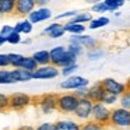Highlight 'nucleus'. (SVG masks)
<instances>
[{
    "instance_id": "423d86ee",
    "label": "nucleus",
    "mask_w": 130,
    "mask_h": 130,
    "mask_svg": "<svg viewBox=\"0 0 130 130\" xmlns=\"http://www.w3.org/2000/svg\"><path fill=\"white\" fill-rule=\"evenodd\" d=\"M92 106L94 102L90 98L84 96V98H80L78 105H77L76 110H74V116H76L78 120H90L91 119V113H92Z\"/></svg>"
},
{
    "instance_id": "a19ab883",
    "label": "nucleus",
    "mask_w": 130,
    "mask_h": 130,
    "mask_svg": "<svg viewBox=\"0 0 130 130\" xmlns=\"http://www.w3.org/2000/svg\"><path fill=\"white\" fill-rule=\"evenodd\" d=\"M13 31H14V27H11V25H3L2 28H0V35H3V37L6 38L7 35H10Z\"/></svg>"
},
{
    "instance_id": "5701e85b",
    "label": "nucleus",
    "mask_w": 130,
    "mask_h": 130,
    "mask_svg": "<svg viewBox=\"0 0 130 130\" xmlns=\"http://www.w3.org/2000/svg\"><path fill=\"white\" fill-rule=\"evenodd\" d=\"M80 130H106V126L92 120V119H90V120H85L81 124V129Z\"/></svg>"
},
{
    "instance_id": "9d476101",
    "label": "nucleus",
    "mask_w": 130,
    "mask_h": 130,
    "mask_svg": "<svg viewBox=\"0 0 130 130\" xmlns=\"http://www.w3.org/2000/svg\"><path fill=\"white\" fill-rule=\"evenodd\" d=\"M37 9L35 0H15V15L28 17L29 13Z\"/></svg>"
},
{
    "instance_id": "79ce46f5",
    "label": "nucleus",
    "mask_w": 130,
    "mask_h": 130,
    "mask_svg": "<svg viewBox=\"0 0 130 130\" xmlns=\"http://www.w3.org/2000/svg\"><path fill=\"white\" fill-rule=\"evenodd\" d=\"M87 91H88V87H81V88L74 91V94H76L78 98H84V96H87Z\"/></svg>"
},
{
    "instance_id": "7ed1b4c3",
    "label": "nucleus",
    "mask_w": 130,
    "mask_h": 130,
    "mask_svg": "<svg viewBox=\"0 0 130 130\" xmlns=\"http://www.w3.org/2000/svg\"><path fill=\"white\" fill-rule=\"evenodd\" d=\"M32 104L37 105L42 113L48 115V113L57 110V95L56 94H45L41 96H34Z\"/></svg>"
},
{
    "instance_id": "39448f33",
    "label": "nucleus",
    "mask_w": 130,
    "mask_h": 130,
    "mask_svg": "<svg viewBox=\"0 0 130 130\" xmlns=\"http://www.w3.org/2000/svg\"><path fill=\"white\" fill-rule=\"evenodd\" d=\"M91 119L101 124L108 126L110 119V109L108 105L102 104V102H94L92 106V113H91Z\"/></svg>"
},
{
    "instance_id": "0eeeda50",
    "label": "nucleus",
    "mask_w": 130,
    "mask_h": 130,
    "mask_svg": "<svg viewBox=\"0 0 130 130\" xmlns=\"http://www.w3.org/2000/svg\"><path fill=\"white\" fill-rule=\"evenodd\" d=\"M59 74H60V67L51 63V64L39 66L32 73V78L34 80H51V78H56Z\"/></svg>"
},
{
    "instance_id": "1a4fd4ad",
    "label": "nucleus",
    "mask_w": 130,
    "mask_h": 130,
    "mask_svg": "<svg viewBox=\"0 0 130 130\" xmlns=\"http://www.w3.org/2000/svg\"><path fill=\"white\" fill-rule=\"evenodd\" d=\"M101 84L104 85V88H105L106 92L115 94V95H118V96H120L122 94L127 90L126 83H120V81H118V80L112 78V77H106V78H104L101 81Z\"/></svg>"
},
{
    "instance_id": "c756f323",
    "label": "nucleus",
    "mask_w": 130,
    "mask_h": 130,
    "mask_svg": "<svg viewBox=\"0 0 130 130\" xmlns=\"http://www.w3.org/2000/svg\"><path fill=\"white\" fill-rule=\"evenodd\" d=\"M119 106L126 108L130 110V88H127L120 96H119Z\"/></svg>"
},
{
    "instance_id": "473e14b6",
    "label": "nucleus",
    "mask_w": 130,
    "mask_h": 130,
    "mask_svg": "<svg viewBox=\"0 0 130 130\" xmlns=\"http://www.w3.org/2000/svg\"><path fill=\"white\" fill-rule=\"evenodd\" d=\"M67 51L71 52V53H74L77 57H78L80 55L83 53V51H84V46H83L81 43H78V42H69Z\"/></svg>"
},
{
    "instance_id": "58836bf2",
    "label": "nucleus",
    "mask_w": 130,
    "mask_h": 130,
    "mask_svg": "<svg viewBox=\"0 0 130 130\" xmlns=\"http://www.w3.org/2000/svg\"><path fill=\"white\" fill-rule=\"evenodd\" d=\"M78 11H76V10H71V11H64V13H62V14H57L56 15V20L57 21H60V20H63V18H73L74 15L77 14Z\"/></svg>"
},
{
    "instance_id": "dca6fc26",
    "label": "nucleus",
    "mask_w": 130,
    "mask_h": 130,
    "mask_svg": "<svg viewBox=\"0 0 130 130\" xmlns=\"http://www.w3.org/2000/svg\"><path fill=\"white\" fill-rule=\"evenodd\" d=\"M63 27H64V31L71 35H81L85 32V24L76 23L73 20H69L66 24H63Z\"/></svg>"
},
{
    "instance_id": "aec40b11",
    "label": "nucleus",
    "mask_w": 130,
    "mask_h": 130,
    "mask_svg": "<svg viewBox=\"0 0 130 130\" xmlns=\"http://www.w3.org/2000/svg\"><path fill=\"white\" fill-rule=\"evenodd\" d=\"M37 63L39 66H45V64H51V55H49V51L46 49H42V51H37L34 55H32Z\"/></svg>"
},
{
    "instance_id": "f704fd0d",
    "label": "nucleus",
    "mask_w": 130,
    "mask_h": 130,
    "mask_svg": "<svg viewBox=\"0 0 130 130\" xmlns=\"http://www.w3.org/2000/svg\"><path fill=\"white\" fill-rule=\"evenodd\" d=\"M10 109V95L0 92V112H6Z\"/></svg>"
},
{
    "instance_id": "c03bdc74",
    "label": "nucleus",
    "mask_w": 130,
    "mask_h": 130,
    "mask_svg": "<svg viewBox=\"0 0 130 130\" xmlns=\"http://www.w3.org/2000/svg\"><path fill=\"white\" fill-rule=\"evenodd\" d=\"M85 3H88V4H96V3H101V2H104V0H84Z\"/></svg>"
},
{
    "instance_id": "c9c22d12",
    "label": "nucleus",
    "mask_w": 130,
    "mask_h": 130,
    "mask_svg": "<svg viewBox=\"0 0 130 130\" xmlns=\"http://www.w3.org/2000/svg\"><path fill=\"white\" fill-rule=\"evenodd\" d=\"M118 101H119V96L118 95L110 94V92H106V94H105V96H104V99H102V104L110 106V105H115Z\"/></svg>"
},
{
    "instance_id": "ea45409f",
    "label": "nucleus",
    "mask_w": 130,
    "mask_h": 130,
    "mask_svg": "<svg viewBox=\"0 0 130 130\" xmlns=\"http://www.w3.org/2000/svg\"><path fill=\"white\" fill-rule=\"evenodd\" d=\"M10 66V60H9V53H0V69H6Z\"/></svg>"
},
{
    "instance_id": "f03ea898",
    "label": "nucleus",
    "mask_w": 130,
    "mask_h": 130,
    "mask_svg": "<svg viewBox=\"0 0 130 130\" xmlns=\"http://www.w3.org/2000/svg\"><path fill=\"white\" fill-rule=\"evenodd\" d=\"M80 98L74 92H66L57 95V110L60 113H74L77 105H78Z\"/></svg>"
},
{
    "instance_id": "72a5a7b5",
    "label": "nucleus",
    "mask_w": 130,
    "mask_h": 130,
    "mask_svg": "<svg viewBox=\"0 0 130 130\" xmlns=\"http://www.w3.org/2000/svg\"><path fill=\"white\" fill-rule=\"evenodd\" d=\"M6 41H7V43H11V45H18V43L23 42V39H21V34L17 32V31H13L10 35H7Z\"/></svg>"
},
{
    "instance_id": "ddd939ff",
    "label": "nucleus",
    "mask_w": 130,
    "mask_h": 130,
    "mask_svg": "<svg viewBox=\"0 0 130 130\" xmlns=\"http://www.w3.org/2000/svg\"><path fill=\"white\" fill-rule=\"evenodd\" d=\"M43 34L48 35L49 38H52V39H57V38H62L63 35L66 34L64 31V27H63V24L60 23H52L51 25H48L45 29H43Z\"/></svg>"
},
{
    "instance_id": "412c9836",
    "label": "nucleus",
    "mask_w": 130,
    "mask_h": 130,
    "mask_svg": "<svg viewBox=\"0 0 130 130\" xmlns=\"http://www.w3.org/2000/svg\"><path fill=\"white\" fill-rule=\"evenodd\" d=\"M32 29H34V24L31 23V21L27 18V20H23L20 21V23H17L14 25V31L20 32V34H31Z\"/></svg>"
},
{
    "instance_id": "37998d69",
    "label": "nucleus",
    "mask_w": 130,
    "mask_h": 130,
    "mask_svg": "<svg viewBox=\"0 0 130 130\" xmlns=\"http://www.w3.org/2000/svg\"><path fill=\"white\" fill-rule=\"evenodd\" d=\"M37 7H45L48 3H51V0H35Z\"/></svg>"
},
{
    "instance_id": "c85d7f7f",
    "label": "nucleus",
    "mask_w": 130,
    "mask_h": 130,
    "mask_svg": "<svg viewBox=\"0 0 130 130\" xmlns=\"http://www.w3.org/2000/svg\"><path fill=\"white\" fill-rule=\"evenodd\" d=\"M104 55H105L104 49H101V48H94V49H90V51H88L87 57L91 60V62H95V60H99V59H101Z\"/></svg>"
},
{
    "instance_id": "603ef678",
    "label": "nucleus",
    "mask_w": 130,
    "mask_h": 130,
    "mask_svg": "<svg viewBox=\"0 0 130 130\" xmlns=\"http://www.w3.org/2000/svg\"><path fill=\"white\" fill-rule=\"evenodd\" d=\"M2 17H3V14H2V11H0V18H2Z\"/></svg>"
},
{
    "instance_id": "2f4dec72",
    "label": "nucleus",
    "mask_w": 130,
    "mask_h": 130,
    "mask_svg": "<svg viewBox=\"0 0 130 130\" xmlns=\"http://www.w3.org/2000/svg\"><path fill=\"white\" fill-rule=\"evenodd\" d=\"M0 84H14L11 70H0Z\"/></svg>"
},
{
    "instance_id": "a211bd4d",
    "label": "nucleus",
    "mask_w": 130,
    "mask_h": 130,
    "mask_svg": "<svg viewBox=\"0 0 130 130\" xmlns=\"http://www.w3.org/2000/svg\"><path fill=\"white\" fill-rule=\"evenodd\" d=\"M56 130H80L81 124L76 120H70V119H60V120L55 122Z\"/></svg>"
},
{
    "instance_id": "393cba45",
    "label": "nucleus",
    "mask_w": 130,
    "mask_h": 130,
    "mask_svg": "<svg viewBox=\"0 0 130 130\" xmlns=\"http://www.w3.org/2000/svg\"><path fill=\"white\" fill-rule=\"evenodd\" d=\"M39 67V64L37 63V60L34 59L32 56H25L24 57V62H23V69H25V70L31 71V73H34L37 69Z\"/></svg>"
},
{
    "instance_id": "3c124183",
    "label": "nucleus",
    "mask_w": 130,
    "mask_h": 130,
    "mask_svg": "<svg viewBox=\"0 0 130 130\" xmlns=\"http://www.w3.org/2000/svg\"><path fill=\"white\" fill-rule=\"evenodd\" d=\"M127 41H129V43H130V34H129V37H127Z\"/></svg>"
},
{
    "instance_id": "09e8293b",
    "label": "nucleus",
    "mask_w": 130,
    "mask_h": 130,
    "mask_svg": "<svg viewBox=\"0 0 130 130\" xmlns=\"http://www.w3.org/2000/svg\"><path fill=\"white\" fill-rule=\"evenodd\" d=\"M126 85H127V88H130V77L127 78V81H126Z\"/></svg>"
},
{
    "instance_id": "49530a36",
    "label": "nucleus",
    "mask_w": 130,
    "mask_h": 130,
    "mask_svg": "<svg viewBox=\"0 0 130 130\" xmlns=\"http://www.w3.org/2000/svg\"><path fill=\"white\" fill-rule=\"evenodd\" d=\"M6 42H7V41H6V38H4L3 35H0V46H2V45H4Z\"/></svg>"
},
{
    "instance_id": "9b49d317",
    "label": "nucleus",
    "mask_w": 130,
    "mask_h": 130,
    "mask_svg": "<svg viewBox=\"0 0 130 130\" xmlns=\"http://www.w3.org/2000/svg\"><path fill=\"white\" fill-rule=\"evenodd\" d=\"M51 17H52V10L45 6V7H37L32 13H29L28 20L31 21L32 24H38V23L49 20Z\"/></svg>"
},
{
    "instance_id": "7c9ffc66",
    "label": "nucleus",
    "mask_w": 130,
    "mask_h": 130,
    "mask_svg": "<svg viewBox=\"0 0 130 130\" xmlns=\"http://www.w3.org/2000/svg\"><path fill=\"white\" fill-rule=\"evenodd\" d=\"M77 69H78V64H77V63L69 64V66H63V67H60V74L64 76V77H70L77 71Z\"/></svg>"
},
{
    "instance_id": "6e6552de",
    "label": "nucleus",
    "mask_w": 130,
    "mask_h": 130,
    "mask_svg": "<svg viewBox=\"0 0 130 130\" xmlns=\"http://www.w3.org/2000/svg\"><path fill=\"white\" fill-rule=\"evenodd\" d=\"M90 81H88L85 77L81 76H70V77H66L64 81L60 83V88L63 90H69V91H76L81 87H88Z\"/></svg>"
},
{
    "instance_id": "20e7f679",
    "label": "nucleus",
    "mask_w": 130,
    "mask_h": 130,
    "mask_svg": "<svg viewBox=\"0 0 130 130\" xmlns=\"http://www.w3.org/2000/svg\"><path fill=\"white\" fill-rule=\"evenodd\" d=\"M32 101H34V96L28 95V94L14 92L10 95V109L15 110V112H21L27 106L32 105Z\"/></svg>"
},
{
    "instance_id": "864d4df0",
    "label": "nucleus",
    "mask_w": 130,
    "mask_h": 130,
    "mask_svg": "<svg viewBox=\"0 0 130 130\" xmlns=\"http://www.w3.org/2000/svg\"><path fill=\"white\" fill-rule=\"evenodd\" d=\"M3 130H11V129H3Z\"/></svg>"
},
{
    "instance_id": "f8f14e48",
    "label": "nucleus",
    "mask_w": 130,
    "mask_h": 130,
    "mask_svg": "<svg viewBox=\"0 0 130 130\" xmlns=\"http://www.w3.org/2000/svg\"><path fill=\"white\" fill-rule=\"evenodd\" d=\"M105 94H106V91H105L104 85L101 83H96V84H92L88 87L87 98H90L92 102H102Z\"/></svg>"
},
{
    "instance_id": "a878e982",
    "label": "nucleus",
    "mask_w": 130,
    "mask_h": 130,
    "mask_svg": "<svg viewBox=\"0 0 130 130\" xmlns=\"http://www.w3.org/2000/svg\"><path fill=\"white\" fill-rule=\"evenodd\" d=\"M104 3H105V6H106V9H108V11H118L120 7H123L124 6V0H104Z\"/></svg>"
},
{
    "instance_id": "4468645a",
    "label": "nucleus",
    "mask_w": 130,
    "mask_h": 130,
    "mask_svg": "<svg viewBox=\"0 0 130 130\" xmlns=\"http://www.w3.org/2000/svg\"><path fill=\"white\" fill-rule=\"evenodd\" d=\"M70 42H78L81 43L84 48L87 49H94L96 48V39L91 35H87V34H81V35H73L70 38Z\"/></svg>"
},
{
    "instance_id": "4c0bfd02",
    "label": "nucleus",
    "mask_w": 130,
    "mask_h": 130,
    "mask_svg": "<svg viewBox=\"0 0 130 130\" xmlns=\"http://www.w3.org/2000/svg\"><path fill=\"white\" fill-rule=\"evenodd\" d=\"M35 130H56V126L52 122H43L38 127H35Z\"/></svg>"
},
{
    "instance_id": "8fccbe9b",
    "label": "nucleus",
    "mask_w": 130,
    "mask_h": 130,
    "mask_svg": "<svg viewBox=\"0 0 130 130\" xmlns=\"http://www.w3.org/2000/svg\"><path fill=\"white\" fill-rule=\"evenodd\" d=\"M120 14H122L120 11H115V17H120Z\"/></svg>"
},
{
    "instance_id": "de8ad7c7",
    "label": "nucleus",
    "mask_w": 130,
    "mask_h": 130,
    "mask_svg": "<svg viewBox=\"0 0 130 130\" xmlns=\"http://www.w3.org/2000/svg\"><path fill=\"white\" fill-rule=\"evenodd\" d=\"M23 43H27V45H28V43H31V39H29V38H28V39H24Z\"/></svg>"
},
{
    "instance_id": "f3484780",
    "label": "nucleus",
    "mask_w": 130,
    "mask_h": 130,
    "mask_svg": "<svg viewBox=\"0 0 130 130\" xmlns=\"http://www.w3.org/2000/svg\"><path fill=\"white\" fill-rule=\"evenodd\" d=\"M66 52H67V48H66V46H62V45L52 48L51 51H49V55H51V63L59 67L60 60H62L63 55H64Z\"/></svg>"
},
{
    "instance_id": "cd10ccee",
    "label": "nucleus",
    "mask_w": 130,
    "mask_h": 130,
    "mask_svg": "<svg viewBox=\"0 0 130 130\" xmlns=\"http://www.w3.org/2000/svg\"><path fill=\"white\" fill-rule=\"evenodd\" d=\"M71 20L76 21V23H80V24H88L91 20H92V15H91L90 13H87V11H83V13L78 11Z\"/></svg>"
},
{
    "instance_id": "6ab92c4d",
    "label": "nucleus",
    "mask_w": 130,
    "mask_h": 130,
    "mask_svg": "<svg viewBox=\"0 0 130 130\" xmlns=\"http://www.w3.org/2000/svg\"><path fill=\"white\" fill-rule=\"evenodd\" d=\"M0 11L3 15H14L15 0H0Z\"/></svg>"
},
{
    "instance_id": "5fc2aeb1",
    "label": "nucleus",
    "mask_w": 130,
    "mask_h": 130,
    "mask_svg": "<svg viewBox=\"0 0 130 130\" xmlns=\"http://www.w3.org/2000/svg\"><path fill=\"white\" fill-rule=\"evenodd\" d=\"M124 2H130V0H124Z\"/></svg>"
},
{
    "instance_id": "b1692460",
    "label": "nucleus",
    "mask_w": 130,
    "mask_h": 130,
    "mask_svg": "<svg viewBox=\"0 0 130 130\" xmlns=\"http://www.w3.org/2000/svg\"><path fill=\"white\" fill-rule=\"evenodd\" d=\"M24 57L23 55L20 53H9V60H10V66L13 69H18V67H23V62H24Z\"/></svg>"
},
{
    "instance_id": "4be33fe9",
    "label": "nucleus",
    "mask_w": 130,
    "mask_h": 130,
    "mask_svg": "<svg viewBox=\"0 0 130 130\" xmlns=\"http://www.w3.org/2000/svg\"><path fill=\"white\" fill-rule=\"evenodd\" d=\"M109 18L105 17V15H101V17H96V18H92V20L88 23V28L92 29V31H95V29H99L102 28V27L108 25L109 24Z\"/></svg>"
},
{
    "instance_id": "bb28decb",
    "label": "nucleus",
    "mask_w": 130,
    "mask_h": 130,
    "mask_svg": "<svg viewBox=\"0 0 130 130\" xmlns=\"http://www.w3.org/2000/svg\"><path fill=\"white\" fill-rule=\"evenodd\" d=\"M74 63H77V56L74 53H71V52H66L64 55H63L62 60H60V64L59 67H63V66H69V64H74Z\"/></svg>"
},
{
    "instance_id": "e433bc0d",
    "label": "nucleus",
    "mask_w": 130,
    "mask_h": 130,
    "mask_svg": "<svg viewBox=\"0 0 130 130\" xmlns=\"http://www.w3.org/2000/svg\"><path fill=\"white\" fill-rule=\"evenodd\" d=\"M91 11L96 13V14H104V13H108V9H106L104 2H101V3L92 4V6H91Z\"/></svg>"
},
{
    "instance_id": "a18cd8bd",
    "label": "nucleus",
    "mask_w": 130,
    "mask_h": 130,
    "mask_svg": "<svg viewBox=\"0 0 130 130\" xmlns=\"http://www.w3.org/2000/svg\"><path fill=\"white\" fill-rule=\"evenodd\" d=\"M15 130H35V127H32V126H20Z\"/></svg>"
},
{
    "instance_id": "f257e3e1",
    "label": "nucleus",
    "mask_w": 130,
    "mask_h": 130,
    "mask_svg": "<svg viewBox=\"0 0 130 130\" xmlns=\"http://www.w3.org/2000/svg\"><path fill=\"white\" fill-rule=\"evenodd\" d=\"M108 126L112 127V129H127V127H130V110L122 106L110 109V119Z\"/></svg>"
},
{
    "instance_id": "2eb2a0df",
    "label": "nucleus",
    "mask_w": 130,
    "mask_h": 130,
    "mask_svg": "<svg viewBox=\"0 0 130 130\" xmlns=\"http://www.w3.org/2000/svg\"><path fill=\"white\" fill-rule=\"evenodd\" d=\"M11 77L14 80V83H27V81H31L32 78V73L23 67H18V69H13L11 70Z\"/></svg>"
}]
</instances>
